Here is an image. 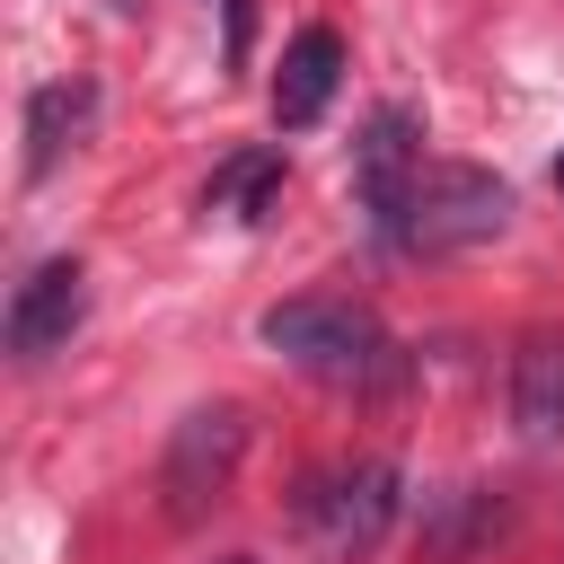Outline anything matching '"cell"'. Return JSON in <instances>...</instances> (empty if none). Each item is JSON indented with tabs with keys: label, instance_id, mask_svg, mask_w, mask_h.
Instances as JSON below:
<instances>
[{
	"label": "cell",
	"instance_id": "obj_6",
	"mask_svg": "<svg viewBox=\"0 0 564 564\" xmlns=\"http://www.w3.org/2000/svg\"><path fill=\"white\" fill-rule=\"evenodd\" d=\"M414 167H423V123H414V106H379V115L361 123V141H352V185H361V203L388 220V212L405 203Z\"/></svg>",
	"mask_w": 564,
	"mask_h": 564
},
{
	"label": "cell",
	"instance_id": "obj_4",
	"mask_svg": "<svg viewBox=\"0 0 564 564\" xmlns=\"http://www.w3.org/2000/svg\"><path fill=\"white\" fill-rule=\"evenodd\" d=\"M238 449H247V414L238 405H194L185 423H176V441H167V511L176 520H194L203 502H220L229 494V476H238Z\"/></svg>",
	"mask_w": 564,
	"mask_h": 564
},
{
	"label": "cell",
	"instance_id": "obj_3",
	"mask_svg": "<svg viewBox=\"0 0 564 564\" xmlns=\"http://www.w3.org/2000/svg\"><path fill=\"white\" fill-rule=\"evenodd\" d=\"M300 520H308V538H317L335 564L370 555V546L388 538V520H397V467H388V458L335 467L326 485H308V494H300Z\"/></svg>",
	"mask_w": 564,
	"mask_h": 564
},
{
	"label": "cell",
	"instance_id": "obj_1",
	"mask_svg": "<svg viewBox=\"0 0 564 564\" xmlns=\"http://www.w3.org/2000/svg\"><path fill=\"white\" fill-rule=\"evenodd\" d=\"M256 335H264L291 370H308V379H326V388L379 397V388L405 379L397 335H388L370 308H352V300H273V308L256 317Z\"/></svg>",
	"mask_w": 564,
	"mask_h": 564
},
{
	"label": "cell",
	"instance_id": "obj_10",
	"mask_svg": "<svg viewBox=\"0 0 564 564\" xmlns=\"http://www.w3.org/2000/svg\"><path fill=\"white\" fill-rule=\"evenodd\" d=\"M273 194H282V150H238V159L212 167L203 212H220V220H264Z\"/></svg>",
	"mask_w": 564,
	"mask_h": 564
},
{
	"label": "cell",
	"instance_id": "obj_5",
	"mask_svg": "<svg viewBox=\"0 0 564 564\" xmlns=\"http://www.w3.org/2000/svg\"><path fill=\"white\" fill-rule=\"evenodd\" d=\"M79 317H88V264L79 256H44L9 300V352L44 361V352H62L79 335Z\"/></svg>",
	"mask_w": 564,
	"mask_h": 564
},
{
	"label": "cell",
	"instance_id": "obj_9",
	"mask_svg": "<svg viewBox=\"0 0 564 564\" xmlns=\"http://www.w3.org/2000/svg\"><path fill=\"white\" fill-rule=\"evenodd\" d=\"M88 115H97V88H88V79H53V88H35V97H26V176H53V167L79 150Z\"/></svg>",
	"mask_w": 564,
	"mask_h": 564
},
{
	"label": "cell",
	"instance_id": "obj_2",
	"mask_svg": "<svg viewBox=\"0 0 564 564\" xmlns=\"http://www.w3.org/2000/svg\"><path fill=\"white\" fill-rule=\"evenodd\" d=\"M502 220H511L502 176H485V167H467V159H423L414 185H405V203H397L379 229H388L397 247L449 256V247H485V238H502Z\"/></svg>",
	"mask_w": 564,
	"mask_h": 564
},
{
	"label": "cell",
	"instance_id": "obj_7",
	"mask_svg": "<svg viewBox=\"0 0 564 564\" xmlns=\"http://www.w3.org/2000/svg\"><path fill=\"white\" fill-rule=\"evenodd\" d=\"M335 79H344V35L335 26H300L282 44V70H273V123L282 132H308L335 106Z\"/></svg>",
	"mask_w": 564,
	"mask_h": 564
},
{
	"label": "cell",
	"instance_id": "obj_11",
	"mask_svg": "<svg viewBox=\"0 0 564 564\" xmlns=\"http://www.w3.org/2000/svg\"><path fill=\"white\" fill-rule=\"evenodd\" d=\"M220 53H229V70H247V53H256V0H220Z\"/></svg>",
	"mask_w": 564,
	"mask_h": 564
},
{
	"label": "cell",
	"instance_id": "obj_8",
	"mask_svg": "<svg viewBox=\"0 0 564 564\" xmlns=\"http://www.w3.org/2000/svg\"><path fill=\"white\" fill-rule=\"evenodd\" d=\"M511 423L520 441H564V335L538 326L511 352Z\"/></svg>",
	"mask_w": 564,
	"mask_h": 564
},
{
	"label": "cell",
	"instance_id": "obj_12",
	"mask_svg": "<svg viewBox=\"0 0 564 564\" xmlns=\"http://www.w3.org/2000/svg\"><path fill=\"white\" fill-rule=\"evenodd\" d=\"M555 194H564V159H555Z\"/></svg>",
	"mask_w": 564,
	"mask_h": 564
}]
</instances>
